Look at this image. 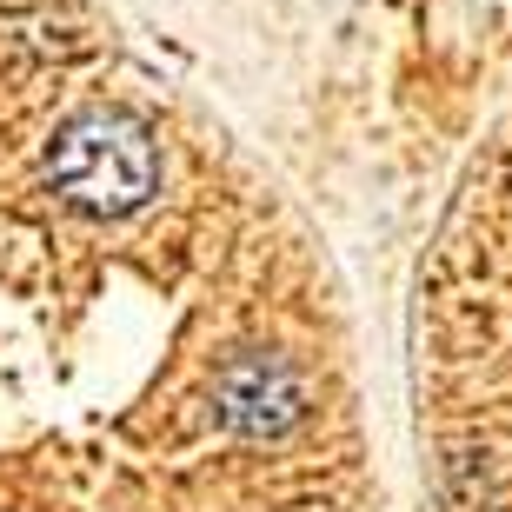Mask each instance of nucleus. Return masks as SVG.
<instances>
[{
    "instance_id": "obj_1",
    "label": "nucleus",
    "mask_w": 512,
    "mask_h": 512,
    "mask_svg": "<svg viewBox=\"0 0 512 512\" xmlns=\"http://www.w3.org/2000/svg\"><path fill=\"white\" fill-rule=\"evenodd\" d=\"M47 180L67 207L94 213V220H120L160 187V153L153 133L120 107H87L54 133L47 153Z\"/></svg>"
},
{
    "instance_id": "obj_2",
    "label": "nucleus",
    "mask_w": 512,
    "mask_h": 512,
    "mask_svg": "<svg viewBox=\"0 0 512 512\" xmlns=\"http://www.w3.org/2000/svg\"><path fill=\"white\" fill-rule=\"evenodd\" d=\"M220 399H227V419L247 433H280L286 419H300V380L280 360H240Z\"/></svg>"
}]
</instances>
